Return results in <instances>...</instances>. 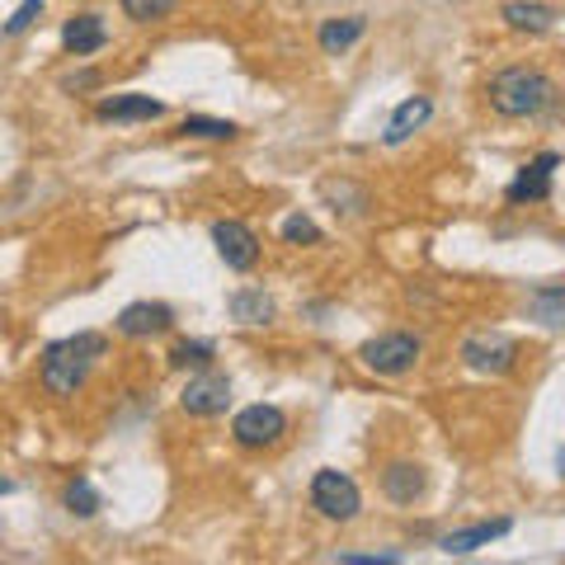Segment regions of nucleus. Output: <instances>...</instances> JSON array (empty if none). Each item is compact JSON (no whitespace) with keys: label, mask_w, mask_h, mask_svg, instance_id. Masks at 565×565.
<instances>
[{"label":"nucleus","mask_w":565,"mask_h":565,"mask_svg":"<svg viewBox=\"0 0 565 565\" xmlns=\"http://www.w3.org/2000/svg\"><path fill=\"white\" fill-rule=\"evenodd\" d=\"M109 353V340L95 330H81L71 334V340H52L43 349V392L57 396V401H71L85 386V377H90V367Z\"/></svg>","instance_id":"nucleus-1"},{"label":"nucleus","mask_w":565,"mask_h":565,"mask_svg":"<svg viewBox=\"0 0 565 565\" xmlns=\"http://www.w3.org/2000/svg\"><path fill=\"white\" fill-rule=\"evenodd\" d=\"M490 109L500 118H537L556 104V81L537 66H509L490 81Z\"/></svg>","instance_id":"nucleus-2"},{"label":"nucleus","mask_w":565,"mask_h":565,"mask_svg":"<svg viewBox=\"0 0 565 565\" xmlns=\"http://www.w3.org/2000/svg\"><path fill=\"white\" fill-rule=\"evenodd\" d=\"M311 509L321 519H330V523H353L363 514V490H359L353 476L326 467V471L311 476Z\"/></svg>","instance_id":"nucleus-3"},{"label":"nucleus","mask_w":565,"mask_h":565,"mask_svg":"<svg viewBox=\"0 0 565 565\" xmlns=\"http://www.w3.org/2000/svg\"><path fill=\"white\" fill-rule=\"evenodd\" d=\"M359 359L373 367V373H382V377H401V373H411V367H415L419 340H415V334H405V330L377 334V340H367V344L359 349Z\"/></svg>","instance_id":"nucleus-4"},{"label":"nucleus","mask_w":565,"mask_h":565,"mask_svg":"<svg viewBox=\"0 0 565 565\" xmlns=\"http://www.w3.org/2000/svg\"><path fill=\"white\" fill-rule=\"evenodd\" d=\"M232 434L241 448H274L282 434H288V415L278 405H245V411L232 419Z\"/></svg>","instance_id":"nucleus-5"},{"label":"nucleus","mask_w":565,"mask_h":565,"mask_svg":"<svg viewBox=\"0 0 565 565\" xmlns=\"http://www.w3.org/2000/svg\"><path fill=\"white\" fill-rule=\"evenodd\" d=\"M212 245H217V255H222L226 269H236V274H245V269H255V264H259V236L245 222H236V217L212 222Z\"/></svg>","instance_id":"nucleus-6"},{"label":"nucleus","mask_w":565,"mask_h":565,"mask_svg":"<svg viewBox=\"0 0 565 565\" xmlns=\"http://www.w3.org/2000/svg\"><path fill=\"white\" fill-rule=\"evenodd\" d=\"M180 405L189 415H199V419L222 415L226 405H232V382H226L222 373H212V367H203L199 377H189V386L180 392Z\"/></svg>","instance_id":"nucleus-7"},{"label":"nucleus","mask_w":565,"mask_h":565,"mask_svg":"<svg viewBox=\"0 0 565 565\" xmlns=\"http://www.w3.org/2000/svg\"><path fill=\"white\" fill-rule=\"evenodd\" d=\"M462 359H467V367H476V373L504 377L519 359V344L509 340V334H471V340L462 344Z\"/></svg>","instance_id":"nucleus-8"},{"label":"nucleus","mask_w":565,"mask_h":565,"mask_svg":"<svg viewBox=\"0 0 565 565\" xmlns=\"http://www.w3.org/2000/svg\"><path fill=\"white\" fill-rule=\"evenodd\" d=\"M170 326H174V311L166 302H132V307H122L114 321L122 340H151V334H166Z\"/></svg>","instance_id":"nucleus-9"},{"label":"nucleus","mask_w":565,"mask_h":565,"mask_svg":"<svg viewBox=\"0 0 565 565\" xmlns=\"http://www.w3.org/2000/svg\"><path fill=\"white\" fill-rule=\"evenodd\" d=\"M556 166H561L556 151H542L537 161H527L514 174V184H509V203H542V199H552V174H556Z\"/></svg>","instance_id":"nucleus-10"},{"label":"nucleus","mask_w":565,"mask_h":565,"mask_svg":"<svg viewBox=\"0 0 565 565\" xmlns=\"http://www.w3.org/2000/svg\"><path fill=\"white\" fill-rule=\"evenodd\" d=\"M514 533V519H490V523H471V527H457V533H448L444 542V552L448 556H471V552H481V546H490V542H500V537H509Z\"/></svg>","instance_id":"nucleus-11"},{"label":"nucleus","mask_w":565,"mask_h":565,"mask_svg":"<svg viewBox=\"0 0 565 565\" xmlns=\"http://www.w3.org/2000/svg\"><path fill=\"white\" fill-rule=\"evenodd\" d=\"M424 490H429V476H424L419 462H392L382 471V494L392 504H415Z\"/></svg>","instance_id":"nucleus-12"},{"label":"nucleus","mask_w":565,"mask_h":565,"mask_svg":"<svg viewBox=\"0 0 565 565\" xmlns=\"http://www.w3.org/2000/svg\"><path fill=\"white\" fill-rule=\"evenodd\" d=\"M95 114L104 122H151V118L166 114V104L151 99V95H114V99H99Z\"/></svg>","instance_id":"nucleus-13"},{"label":"nucleus","mask_w":565,"mask_h":565,"mask_svg":"<svg viewBox=\"0 0 565 565\" xmlns=\"http://www.w3.org/2000/svg\"><path fill=\"white\" fill-rule=\"evenodd\" d=\"M104 43H109V29H104L99 14H81V20H66V29H62V47L71 57H90Z\"/></svg>","instance_id":"nucleus-14"},{"label":"nucleus","mask_w":565,"mask_h":565,"mask_svg":"<svg viewBox=\"0 0 565 565\" xmlns=\"http://www.w3.org/2000/svg\"><path fill=\"white\" fill-rule=\"evenodd\" d=\"M434 118V104L429 99H424V95H415V99H405L401 104V109L392 114V122H386V147H401V141H411L419 128H424V122H429Z\"/></svg>","instance_id":"nucleus-15"},{"label":"nucleus","mask_w":565,"mask_h":565,"mask_svg":"<svg viewBox=\"0 0 565 565\" xmlns=\"http://www.w3.org/2000/svg\"><path fill=\"white\" fill-rule=\"evenodd\" d=\"M527 316L546 330H565V282H542L527 292Z\"/></svg>","instance_id":"nucleus-16"},{"label":"nucleus","mask_w":565,"mask_h":565,"mask_svg":"<svg viewBox=\"0 0 565 565\" xmlns=\"http://www.w3.org/2000/svg\"><path fill=\"white\" fill-rule=\"evenodd\" d=\"M226 311H232L241 326H269L274 321V297L264 288H236L232 297H226Z\"/></svg>","instance_id":"nucleus-17"},{"label":"nucleus","mask_w":565,"mask_h":565,"mask_svg":"<svg viewBox=\"0 0 565 565\" xmlns=\"http://www.w3.org/2000/svg\"><path fill=\"white\" fill-rule=\"evenodd\" d=\"M500 20L509 29H519V33H546L556 24V10L552 6H537V0H509V6L500 10Z\"/></svg>","instance_id":"nucleus-18"},{"label":"nucleus","mask_w":565,"mask_h":565,"mask_svg":"<svg viewBox=\"0 0 565 565\" xmlns=\"http://www.w3.org/2000/svg\"><path fill=\"white\" fill-rule=\"evenodd\" d=\"M363 33H367L363 14H344V20H326L321 33H316V43H321V52H330V57H340V52H349Z\"/></svg>","instance_id":"nucleus-19"},{"label":"nucleus","mask_w":565,"mask_h":565,"mask_svg":"<svg viewBox=\"0 0 565 565\" xmlns=\"http://www.w3.org/2000/svg\"><path fill=\"white\" fill-rule=\"evenodd\" d=\"M180 132L184 137H207V141H232L241 128L232 118H203V114H189L184 122H180Z\"/></svg>","instance_id":"nucleus-20"},{"label":"nucleus","mask_w":565,"mask_h":565,"mask_svg":"<svg viewBox=\"0 0 565 565\" xmlns=\"http://www.w3.org/2000/svg\"><path fill=\"white\" fill-rule=\"evenodd\" d=\"M212 359H217V349H212L207 340H180L170 349V367H193V373L212 367Z\"/></svg>","instance_id":"nucleus-21"},{"label":"nucleus","mask_w":565,"mask_h":565,"mask_svg":"<svg viewBox=\"0 0 565 565\" xmlns=\"http://www.w3.org/2000/svg\"><path fill=\"white\" fill-rule=\"evenodd\" d=\"M99 504H104V500H99V490L85 481V476L66 481V509H71L76 519H95V514H99Z\"/></svg>","instance_id":"nucleus-22"},{"label":"nucleus","mask_w":565,"mask_h":565,"mask_svg":"<svg viewBox=\"0 0 565 565\" xmlns=\"http://www.w3.org/2000/svg\"><path fill=\"white\" fill-rule=\"evenodd\" d=\"M180 0H122V14H128L132 24H161L174 14Z\"/></svg>","instance_id":"nucleus-23"},{"label":"nucleus","mask_w":565,"mask_h":565,"mask_svg":"<svg viewBox=\"0 0 565 565\" xmlns=\"http://www.w3.org/2000/svg\"><path fill=\"white\" fill-rule=\"evenodd\" d=\"M282 241L288 245H316L321 241V226H316L311 217H302V212H292V217L282 222Z\"/></svg>","instance_id":"nucleus-24"},{"label":"nucleus","mask_w":565,"mask_h":565,"mask_svg":"<svg viewBox=\"0 0 565 565\" xmlns=\"http://www.w3.org/2000/svg\"><path fill=\"white\" fill-rule=\"evenodd\" d=\"M43 6H47V0H20V6H14V14L6 20V33H10V39H14V33H24L33 20H39Z\"/></svg>","instance_id":"nucleus-25"},{"label":"nucleus","mask_w":565,"mask_h":565,"mask_svg":"<svg viewBox=\"0 0 565 565\" xmlns=\"http://www.w3.org/2000/svg\"><path fill=\"white\" fill-rule=\"evenodd\" d=\"M334 565H396V552H334Z\"/></svg>","instance_id":"nucleus-26"},{"label":"nucleus","mask_w":565,"mask_h":565,"mask_svg":"<svg viewBox=\"0 0 565 565\" xmlns=\"http://www.w3.org/2000/svg\"><path fill=\"white\" fill-rule=\"evenodd\" d=\"M95 81H99V76H95V71H81V76H76V81H66V85H71V90H90V85H95Z\"/></svg>","instance_id":"nucleus-27"},{"label":"nucleus","mask_w":565,"mask_h":565,"mask_svg":"<svg viewBox=\"0 0 565 565\" xmlns=\"http://www.w3.org/2000/svg\"><path fill=\"white\" fill-rule=\"evenodd\" d=\"M561 476H565V457H561Z\"/></svg>","instance_id":"nucleus-28"}]
</instances>
